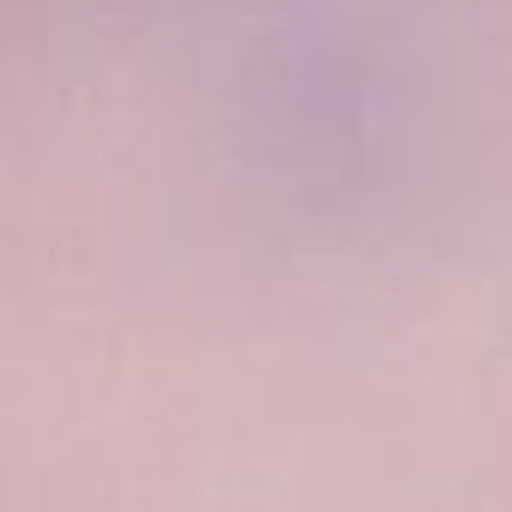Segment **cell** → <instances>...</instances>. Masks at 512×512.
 Wrapping results in <instances>:
<instances>
[{
	"mask_svg": "<svg viewBox=\"0 0 512 512\" xmlns=\"http://www.w3.org/2000/svg\"><path fill=\"white\" fill-rule=\"evenodd\" d=\"M175 19L193 31L211 25L223 49H362V31H404L422 25L410 0H169ZM434 13L458 0H428Z\"/></svg>",
	"mask_w": 512,
	"mask_h": 512,
	"instance_id": "6da1fadb",
	"label": "cell"
}]
</instances>
